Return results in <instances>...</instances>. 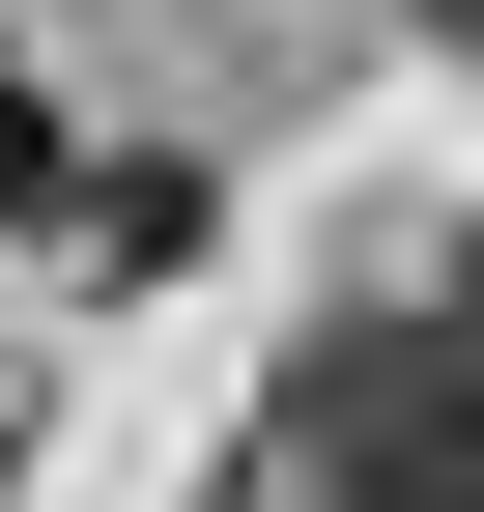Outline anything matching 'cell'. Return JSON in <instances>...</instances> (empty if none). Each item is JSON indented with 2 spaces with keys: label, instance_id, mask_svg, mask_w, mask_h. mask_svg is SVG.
Instances as JSON below:
<instances>
[{
  "label": "cell",
  "instance_id": "2",
  "mask_svg": "<svg viewBox=\"0 0 484 512\" xmlns=\"http://www.w3.org/2000/svg\"><path fill=\"white\" fill-rule=\"evenodd\" d=\"M57 228H86L114 285H143V256H200V171H57Z\"/></svg>",
  "mask_w": 484,
  "mask_h": 512
},
{
  "label": "cell",
  "instance_id": "1",
  "mask_svg": "<svg viewBox=\"0 0 484 512\" xmlns=\"http://www.w3.org/2000/svg\"><path fill=\"white\" fill-rule=\"evenodd\" d=\"M285 484L314 512H484V313H342L285 370Z\"/></svg>",
  "mask_w": 484,
  "mask_h": 512
},
{
  "label": "cell",
  "instance_id": "3",
  "mask_svg": "<svg viewBox=\"0 0 484 512\" xmlns=\"http://www.w3.org/2000/svg\"><path fill=\"white\" fill-rule=\"evenodd\" d=\"M57 171H86V143H57V86L0 57V228H57Z\"/></svg>",
  "mask_w": 484,
  "mask_h": 512
},
{
  "label": "cell",
  "instance_id": "4",
  "mask_svg": "<svg viewBox=\"0 0 484 512\" xmlns=\"http://www.w3.org/2000/svg\"><path fill=\"white\" fill-rule=\"evenodd\" d=\"M399 29H456V57H484V0H399Z\"/></svg>",
  "mask_w": 484,
  "mask_h": 512
}]
</instances>
